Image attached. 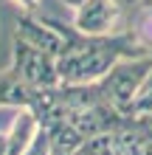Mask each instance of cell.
<instances>
[{
	"label": "cell",
	"instance_id": "cell-1",
	"mask_svg": "<svg viewBox=\"0 0 152 155\" xmlns=\"http://www.w3.org/2000/svg\"><path fill=\"white\" fill-rule=\"evenodd\" d=\"M51 28L65 40L62 57L57 59L62 85H93L102 82L121 59H147L152 54L141 45L132 31L107 34V37H87L76 25H65L53 17H42Z\"/></svg>",
	"mask_w": 152,
	"mask_h": 155
},
{
	"label": "cell",
	"instance_id": "cell-2",
	"mask_svg": "<svg viewBox=\"0 0 152 155\" xmlns=\"http://www.w3.org/2000/svg\"><path fill=\"white\" fill-rule=\"evenodd\" d=\"M149 74H152V57L118 62V65L99 82L102 93H104V102L113 104L115 110L132 116V102H135L138 90L144 87V82H147Z\"/></svg>",
	"mask_w": 152,
	"mask_h": 155
},
{
	"label": "cell",
	"instance_id": "cell-3",
	"mask_svg": "<svg viewBox=\"0 0 152 155\" xmlns=\"http://www.w3.org/2000/svg\"><path fill=\"white\" fill-rule=\"evenodd\" d=\"M14 74L23 82H28L31 87H59V68L57 57L34 48L31 42H25L20 37H14Z\"/></svg>",
	"mask_w": 152,
	"mask_h": 155
},
{
	"label": "cell",
	"instance_id": "cell-4",
	"mask_svg": "<svg viewBox=\"0 0 152 155\" xmlns=\"http://www.w3.org/2000/svg\"><path fill=\"white\" fill-rule=\"evenodd\" d=\"M121 20V6L118 0H87L76 12L73 25L87 37H107Z\"/></svg>",
	"mask_w": 152,
	"mask_h": 155
},
{
	"label": "cell",
	"instance_id": "cell-5",
	"mask_svg": "<svg viewBox=\"0 0 152 155\" xmlns=\"http://www.w3.org/2000/svg\"><path fill=\"white\" fill-rule=\"evenodd\" d=\"M17 37L31 42L34 48L51 54V57H62V48H65V40L59 37L57 28H51V25L42 20V17H34L31 12H25L17 17Z\"/></svg>",
	"mask_w": 152,
	"mask_h": 155
},
{
	"label": "cell",
	"instance_id": "cell-6",
	"mask_svg": "<svg viewBox=\"0 0 152 155\" xmlns=\"http://www.w3.org/2000/svg\"><path fill=\"white\" fill-rule=\"evenodd\" d=\"M37 93H40V87H31L28 82H23L14 71L0 74V107H20V110H31Z\"/></svg>",
	"mask_w": 152,
	"mask_h": 155
},
{
	"label": "cell",
	"instance_id": "cell-7",
	"mask_svg": "<svg viewBox=\"0 0 152 155\" xmlns=\"http://www.w3.org/2000/svg\"><path fill=\"white\" fill-rule=\"evenodd\" d=\"M40 130V121L31 110H20L17 118L11 121V130H8V155H25L28 144L34 141V135Z\"/></svg>",
	"mask_w": 152,
	"mask_h": 155
},
{
	"label": "cell",
	"instance_id": "cell-8",
	"mask_svg": "<svg viewBox=\"0 0 152 155\" xmlns=\"http://www.w3.org/2000/svg\"><path fill=\"white\" fill-rule=\"evenodd\" d=\"M130 31H132V37L152 54V0H147V3H141L135 8V17H132Z\"/></svg>",
	"mask_w": 152,
	"mask_h": 155
},
{
	"label": "cell",
	"instance_id": "cell-9",
	"mask_svg": "<svg viewBox=\"0 0 152 155\" xmlns=\"http://www.w3.org/2000/svg\"><path fill=\"white\" fill-rule=\"evenodd\" d=\"M152 113V74L147 76L144 87L138 90L135 102H132V116H149Z\"/></svg>",
	"mask_w": 152,
	"mask_h": 155
},
{
	"label": "cell",
	"instance_id": "cell-10",
	"mask_svg": "<svg viewBox=\"0 0 152 155\" xmlns=\"http://www.w3.org/2000/svg\"><path fill=\"white\" fill-rule=\"evenodd\" d=\"M25 155H51V138H48L45 130H37V135H34V141L28 144Z\"/></svg>",
	"mask_w": 152,
	"mask_h": 155
},
{
	"label": "cell",
	"instance_id": "cell-11",
	"mask_svg": "<svg viewBox=\"0 0 152 155\" xmlns=\"http://www.w3.org/2000/svg\"><path fill=\"white\" fill-rule=\"evenodd\" d=\"M14 3L20 6V8H25V12H34V8H37V3H40V0H14Z\"/></svg>",
	"mask_w": 152,
	"mask_h": 155
},
{
	"label": "cell",
	"instance_id": "cell-12",
	"mask_svg": "<svg viewBox=\"0 0 152 155\" xmlns=\"http://www.w3.org/2000/svg\"><path fill=\"white\" fill-rule=\"evenodd\" d=\"M0 155H8V135L0 133Z\"/></svg>",
	"mask_w": 152,
	"mask_h": 155
},
{
	"label": "cell",
	"instance_id": "cell-13",
	"mask_svg": "<svg viewBox=\"0 0 152 155\" xmlns=\"http://www.w3.org/2000/svg\"><path fill=\"white\" fill-rule=\"evenodd\" d=\"M62 3H65V6H70V8H76V12H79V8H82V6L87 3V0H62Z\"/></svg>",
	"mask_w": 152,
	"mask_h": 155
},
{
	"label": "cell",
	"instance_id": "cell-14",
	"mask_svg": "<svg viewBox=\"0 0 152 155\" xmlns=\"http://www.w3.org/2000/svg\"><path fill=\"white\" fill-rule=\"evenodd\" d=\"M132 3V0H118V6H130Z\"/></svg>",
	"mask_w": 152,
	"mask_h": 155
}]
</instances>
